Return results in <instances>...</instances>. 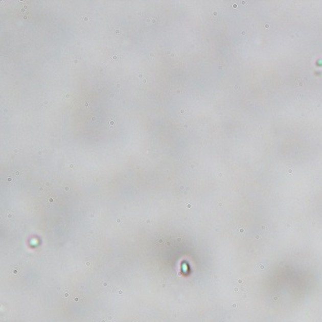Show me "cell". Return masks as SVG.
I'll return each instance as SVG.
<instances>
[{"instance_id": "6da1fadb", "label": "cell", "mask_w": 322, "mask_h": 322, "mask_svg": "<svg viewBox=\"0 0 322 322\" xmlns=\"http://www.w3.org/2000/svg\"><path fill=\"white\" fill-rule=\"evenodd\" d=\"M113 124H114V121L111 120V121H110V125H113Z\"/></svg>"}]
</instances>
